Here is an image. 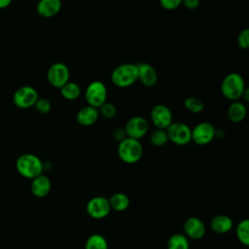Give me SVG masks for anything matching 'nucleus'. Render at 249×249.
<instances>
[{"label": "nucleus", "instance_id": "nucleus-1", "mask_svg": "<svg viewBox=\"0 0 249 249\" xmlns=\"http://www.w3.org/2000/svg\"><path fill=\"white\" fill-rule=\"evenodd\" d=\"M246 87L243 77L236 72L226 75L221 83V92L223 96L231 101L239 100Z\"/></svg>", "mask_w": 249, "mask_h": 249}, {"label": "nucleus", "instance_id": "nucleus-2", "mask_svg": "<svg viewBox=\"0 0 249 249\" xmlns=\"http://www.w3.org/2000/svg\"><path fill=\"white\" fill-rule=\"evenodd\" d=\"M16 168L22 177L33 179L42 174L44 163L37 156L33 154H23L18 158Z\"/></svg>", "mask_w": 249, "mask_h": 249}, {"label": "nucleus", "instance_id": "nucleus-3", "mask_svg": "<svg viewBox=\"0 0 249 249\" xmlns=\"http://www.w3.org/2000/svg\"><path fill=\"white\" fill-rule=\"evenodd\" d=\"M117 152L122 161L132 164L141 159L143 155V147L139 140L125 137L124 140L119 142Z\"/></svg>", "mask_w": 249, "mask_h": 249}, {"label": "nucleus", "instance_id": "nucleus-4", "mask_svg": "<svg viewBox=\"0 0 249 249\" xmlns=\"http://www.w3.org/2000/svg\"><path fill=\"white\" fill-rule=\"evenodd\" d=\"M111 81L118 88H127L137 82V66L132 63L118 65L111 73Z\"/></svg>", "mask_w": 249, "mask_h": 249}, {"label": "nucleus", "instance_id": "nucleus-5", "mask_svg": "<svg viewBox=\"0 0 249 249\" xmlns=\"http://www.w3.org/2000/svg\"><path fill=\"white\" fill-rule=\"evenodd\" d=\"M107 88L101 81H92L87 87L85 98L88 105L98 109L107 99Z\"/></svg>", "mask_w": 249, "mask_h": 249}, {"label": "nucleus", "instance_id": "nucleus-6", "mask_svg": "<svg viewBox=\"0 0 249 249\" xmlns=\"http://www.w3.org/2000/svg\"><path fill=\"white\" fill-rule=\"evenodd\" d=\"M165 130L168 140L176 145L184 146L192 141L191 128L182 122H172Z\"/></svg>", "mask_w": 249, "mask_h": 249}, {"label": "nucleus", "instance_id": "nucleus-7", "mask_svg": "<svg viewBox=\"0 0 249 249\" xmlns=\"http://www.w3.org/2000/svg\"><path fill=\"white\" fill-rule=\"evenodd\" d=\"M70 78V71L68 66L63 62L53 63L47 71V80L53 88L60 89L65 85Z\"/></svg>", "mask_w": 249, "mask_h": 249}, {"label": "nucleus", "instance_id": "nucleus-8", "mask_svg": "<svg viewBox=\"0 0 249 249\" xmlns=\"http://www.w3.org/2000/svg\"><path fill=\"white\" fill-rule=\"evenodd\" d=\"M38 98V92L33 87L22 86L15 91L13 95V102L18 108L28 109L34 106Z\"/></svg>", "mask_w": 249, "mask_h": 249}, {"label": "nucleus", "instance_id": "nucleus-9", "mask_svg": "<svg viewBox=\"0 0 249 249\" xmlns=\"http://www.w3.org/2000/svg\"><path fill=\"white\" fill-rule=\"evenodd\" d=\"M192 141L196 145L203 146L209 144L216 135L215 127L208 122L198 123L193 129H191Z\"/></svg>", "mask_w": 249, "mask_h": 249}, {"label": "nucleus", "instance_id": "nucleus-10", "mask_svg": "<svg viewBox=\"0 0 249 249\" xmlns=\"http://www.w3.org/2000/svg\"><path fill=\"white\" fill-rule=\"evenodd\" d=\"M126 137L139 140L143 138L149 129L148 121L142 116H133L129 118L124 127Z\"/></svg>", "mask_w": 249, "mask_h": 249}, {"label": "nucleus", "instance_id": "nucleus-11", "mask_svg": "<svg viewBox=\"0 0 249 249\" xmlns=\"http://www.w3.org/2000/svg\"><path fill=\"white\" fill-rule=\"evenodd\" d=\"M150 119L153 124L160 129H166L173 122L171 110L164 104H156L151 110Z\"/></svg>", "mask_w": 249, "mask_h": 249}, {"label": "nucleus", "instance_id": "nucleus-12", "mask_svg": "<svg viewBox=\"0 0 249 249\" xmlns=\"http://www.w3.org/2000/svg\"><path fill=\"white\" fill-rule=\"evenodd\" d=\"M87 213L93 219L105 218L111 210L109 200L104 196H94L89 200L86 206Z\"/></svg>", "mask_w": 249, "mask_h": 249}, {"label": "nucleus", "instance_id": "nucleus-13", "mask_svg": "<svg viewBox=\"0 0 249 249\" xmlns=\"http://www.w3.org/2000/svg\"><path fill=\"white\" fill-rule=\"evenodd\" d=\"M137 66V81L145 87H153L158 82V73L153 65L147 62L136 64Z\"/></svg>", "mask_w": 249, "mask_h": 249}, {"label": "nucleus", "instance_id": "nucleus-14", "mask_svg": "<svg viewBox=\"0 0 249 249\" xmlns=\"http://www.w3.org/2000/svg\"><path fill=\"white\" fill-rule=\"evenodd\" d=\"M184 232L193 239H200L205 234V226L197 217L188 218L183 226Z\"/></svg>", "mask_w": 249, "mask_h": 249}, {"label": "nucleus", "instance_id": "nucleus-15", "mask_svg": "<svg viewBox=\"0 0 249 249\" xmlns=\"http://www.w3.org/2000/svg\"><path fill=\"white\" fill-rule=\"evenodd\" d=\"M62 8L61 0H39L36 11L42 18H53L56 16Z\"/></svg>", "mask_w": 249, "mask_h": 249}, {"label": "nucleus", "instance_id": "nucleus-16", "mask_svg": "<svg viewBox=\"0 0 249 249\" xmlns=\"http://www.w3.org/2000/svg\"><path fill=\"white\" fill-rule=\"evenodd\" d=\"M98 117V109L91 107L89 105H86L77 112L76 120L78 124L83 126H90L97 122Z\"/></svg>", "mask_w": 249, "mask_h": 249}, {"label": "nucleus", "instance_id": "nucleus-17", "mask_svg": "<svg viewBox=\"0 0 249 249\" xmlns=\"http://www.w3.org/2000/svg\"><path fill=\"white\" fill-rule=\"evenodd\" d=\"M51 181L48 176L40 174L39 176L32 179L31 182V193L36 197H44L49 195L51 191Z\"/></svg>", "mask_w": 249, "mask_h": 249}, {"label": "nucleus", "instance_id": "nucleus-18", "mask_svg": "<svg viewBox=\"0 0 249 249\" xmlns=\"http://www.w3.org/2000/svg\"><path fill=\"white\" fill-rule=\"evenodd\" d=\"M246 113H247V109L245 104L243 102H240L239 100L232 101L227 111L229 120L233 124L241 123L245 119Z\"/></svg>", "mask_w": 249, "mask_h": 249}, {"label": "nucleus", "instance_id": "nucleus-19", "mask_svg": "<svg viewBox=\"0 0 249 249\" xmlns=\"http://www.w3.org/2000/svg\"><path fill=\"white\" fill-rule=\"evenodd\" d=\"M212 231L216 233H226L232 228V220L227 215H217L210 222Z\"/></svg>", "mask_w": 249, "mask_h": 249}, {"label": "nucleus", "instance_id": "nucleus-20", "mask_svg": "<svg viewBox=\"0 0 249 249\" xmlns=\"http://www.w3.org/2000/svg\"><path fill=\"white\" fill-rule=\"evenodd\" d=\"M60 94L61 96L69 101H73L76 100L77 98H79L80 94H81V88L80 86L75 83V82H71L68 81L65 85H63L60 89Z\"/></svg>", "mask_w": 249, "mask_h": 249}, {"label": "nucleus", "instance_id": "nucleus-21", "mask_svg": "<svg viewBox=\"0 0 249 249\" xmlns=\"http://www.w3.org/2000/svg\"><path fill=\"white\" fill-rule=\"evenodd\" d=\"M108 200L111 209H114L119 212L126 210L129 205V198L124 193H116L112 195Z\"/></svg>", "mask_w": 249, "mask_h": 249}, {"label": "nucleus", "instance_id": "nucleus-22", "mask_svg": "<svg viewBox=\"0 0 249 249\" xmlns=\"http://www.w3.org/2000/svg\"><path fill=\"white\" fill-rule=\"evenodd\" d=\"M85 249H108V243L104 236L98 233H93L88 237Z\"/></svg>", "mask_w": 249, "mask_h": 249}, {"label": "nucleus", "instance_id": "nucleus-23", "mask_svg": "<svg viewBox=\"0 0 249 249\" xmlns=\"http://www.w3.org/2000/svg\"><path fill=\"white\" fill-rule=\"evenodd\" d=\"M189 241L182 233L172 234L167 242V249H189Z\"/></svg>", "mask_w": 249, "mask_h": 249}, {"label": "nucleus", "instance_id": "nucleus-24", "mask_svg": "<svg viewBox=\"0 0 249 249\" xmlns=\"http://www.w3.org/2000/svg\"><path fill=\"white\" fill-rule=\"evenodd\" d=\"M236 236L240 243L245 246L249 245V221L247 219L238 223L236 227Z\"/></svg>", "mask_w": 249, "mask_h": 249}, {"label": "nucleus", "instance_id": "nucleus-25", "mask_svg": "<svg viewBox=\"0 0 249 249\" xmlns=\"http://www.w3.org/2000/svg\"><path fill=\"white\" fill-rule=\"evenodd\" d=\"M184 107L193 114H198L204 109V103L197 97L189 96L184 99Z\"/></svg>", "mask_w": 249, "mask_h": 249}, {"label": "nucleus", "instance_id": "nucleus-26", "mask_svg": "<svg viewBox=\"0 0 249 249\" xmlns=\"http://www.w3.org/2000/svg\"><path fill=\"white\" fill-rule=\"evenodd\" d=\"M168 137L165 129H160L156 128L151 134H150V142L155 147H161L165 145L168 142Z\"/></svg>", "mask_w": 249, "mask_h": 249}, {"label": "nucleus", "instance_id": "nucleus-27", "mask_svg": "<svg viewBox=\"0 0 249 249\" xmlns=\"http://www.w3.org/2000/svg\"><path fill=\"white\" fill-rule=\"evenodd\" d=\"M99 114H101L105 119H112L117 114L116 106L111 102H105L98 108Z\"/></svg>", "mask_w": 249, "mask_h": 249}, {"label": "nucleus", "instance_id": "nucleus-28", "mask_svg": "<svg viewBox=\"0 0 249 249\" xmlns=\"http://www.w3.org/2000/svg\"><path fill=\"white\" fill-rule=\"evenodd\" d=\"M236 43L239 49L247 50L249 48V29L244 28L242 29L236 38Z\"/></svg>", "mask_w": 249, "mask_h": 249}, {"label": "nucleus", "instance_id": "nucleus-29", "mask_svg": "<svg viewBox=\"0 0 249 249\" xmlns=\"http://www.w3.org/2000/svg\"><path fill=\"white\" fill-rule=\"evenodd\" d=\"M33 107L40 114H48L52 109V103L47 98H38Z\"/></svg>", "mask_w": 249, "mask_h": 249}, {"label": "nucleus", "instance_id": "nucleus-30", "mask_svg": "<svg viewBox=\"0 0 249 249\" xmlns=\"http://www.w3.org/2000/svg\"><path fill=\"white\" fill-rule=\"evenodd\" d=\"M160 5L164 10L172 11L182 5V0H160Z\"/></svg>", "mask_w": 249, "mask_h": 249}, {"label": "nucleus", "instance_id": "nucleus-31", "mask_svg": "<svg viewBox=\"0 0 249 249\" xmlns=\"http://www.w3.org/2000/svg\"><path fill=\"white\" fill-rule=\"evenodd\" d=\"M113 137H114V139L118 140L119 142L124 140L126 137L124 129L123 127H116L113 131Z\"/></svg>", "mask_w": 249, "mask_h": 249}, {"label": "nucleus", "instance_id": "nucleus-32", "mask_svg": "<svg viewBox=\"0 0 249 249\" xmlns=\"http://www.w3.org/2000/svg\"><path fill=\"white\" fill-rule=\"evenodd\" d=\"M200 0H182V5L189 9V10H195L199 6Z\"/></svg>", "mask_w": 249, "mask_h": 249}, {"label": "nucleus", "instance_id": "nucleus-33", "mask_svg": "<svg viewBox=\"0 0 249 249\" xmlns=\"http://www.w3.org/2000/svg\"><path fill=\"white\" fill-rule=\"evenodd\" d=\"M13 0H0V9H5L11 5Z\"/></svg>", "mask_w": 249, "mask_h": 249}, {"label": "nucleus", "instance_id": "nucleus-34", "mask_svg": "<svg viewBox=\"0 0 249 249\" xmlns=\"http://www.w3.org/2000/svg\"><path fill=\"white\" fill-rule=\"evenodd\" d=\"M241 98H243L245 101H249V89H247V88L245 89L244 92L242 93Z\"/></svg>", "mask_w": 249, "mask_h": 249}]
</instances>
